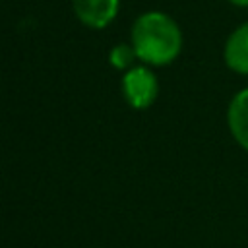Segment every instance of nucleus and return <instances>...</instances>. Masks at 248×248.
Instances as JSON below:
<instances>
[{"mask_svg": "<svg viewBox=\"0 0 248 248\" xmlns=\"http://www.w3.org/2000/svg\"><path fill=\"white\" fill-rule=\"evenodd\" d=\"M130 43L138 60L143 64L167 66L174 62L182 50V29L176 19L165 12H143L132 25Z\"/></svg>", "mask_w": 248, "mask_h": 248, "instance_id": "nucleus-1", "label": "nucleus"}, {"mask_svg": "<svg viewBox=\"0 0 248 248\" xmlns=\"http://www.w3.org/2000/svg\"><path fill=\"white\" fill-rule=\"evenodd\" d=\"M122 95L132 108L143 110L151 107L159 95V79L147 64L132 66L122 76Z\"/></svg>", "mask_w": 248, "mask_h": 248, "instance_id": "nucleus-2", "label": "nucleus"}, {"mask_svg": "<svg viewBox=\"0 0 248 248\" xmlns=\"http://www.w3.org/2000/svg\"><path fill=\"white\" fill-rule=\"evenodd\" d=\"M120 0H72L76 17L89 29H105L118 14Z\"/></svg>", "mask_w": 248, "mask_h": 248, "instance_id": "nucleus-3", "label": "nucleus"}, {"mask_svg": "<svg viewBox=\"0 0 248 248\" xmlns=\"http://www.w3.org/2000/svg\"><path fill=\"white\" fill-rule=\"evenodd\" d=\"M223 60L227 68L238 76H248V21L231 31L223 46Z\"/></svg>", "mask_w": 248, "mask_h": 248, "instance_id": "nucleus-4", "label": "nucleus"}, {"mask_svg": "<svg viewBox=\"0 0 248 248\" xmlns=\"http://www.w3.org/2000/svg\"><path fill=\"white\" fill-rule=\"evenodd\" d=\"M227 128L232 140L248 153V87L236 91L227 107Z\"/></svg>", "mask_w": 248, "mask_h": 248, "instance_id": "nucleus-5", "label": "nucleus"}, {"mask_svg": "<svg viewBox=\"0 0 248 248\" xmlns=\"http://www.w3.org/2000/svg\"><path fill=\"white\" fill-rule=\"evenodd\" d=\"M136 58H138V56H136V50H134L132 43H130V45L118 43V45H114V46L110 48V52H108V62H110L116 70H124V72L134 66V60H136Z\"/></svg>", "mask_w": 248, "mask_h": 248, "instance_id": "nucleus-6", "label": "nucleus"}, {"mask_svg": "<svg viewBox=\"0 0 248 248\" xmlns=\"http://www.w3.org/2000/svg\"><path fill=\"white\" fill-rule=\"evenodd\" d=\"M231 2L232 6H238V8H248V0H227Z\"/></svg>", "mask_w": 248, "mask_h": 248, "instance_id": "nucleus-7", "label": "nucleus"}]
</instances>
